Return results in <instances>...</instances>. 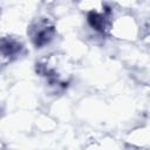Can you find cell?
Masks as SVG:
<instances>
[{
    "instance_id": "1",
    "label": "cell",
    "mask_w": 150,
    "mask_h": 150,
    "mask_svg": "<svg viewBox=\"0 0 150 150\" xmlns=\"http://www.w3.org/2000/svg\"><path fill=\"white\" fill-rule=\"evenodd\" d=\"M36 73L45 77L47 83L57 89H64L70 81V69L66 57L59 54H52L36 63Z\"/></svg>"
},
{
    "instance_id": "2",
    "label": "cell",
    "mask_w": 150,
    "mask_h": 150,
    "mask_svg": "<svg viewBox=\"0 0 150 150\" xmlns=\"http://www.w3.org/2000/svg\"><path fill=\"white\" fill-rule=\"evenodd\" d=\"M27 33L33 46L35 48H42L55 38L56 28L48 18H38L29 25Z\"/></svg>"
},
{
    "instance_id": "3",
    "label": "cell",
    "mask_w": 150,
    "mask_h": 150,
    "mask_svg": "<svg viewBox=\"0 0 150 150\" xmlns=\"http://www.w3.org/2000/svg\"><path fill=\"white\" fill-rule=\"evenodd\" d=\"M23 45L14 36H4L0 39V67L15 61L22 53Z\"/></svg>"
},
{
    "instance_id": "4",
    "label": "cell",
    "mask_w": 150,
    "mask_h": 150,
    "mask_svg": "<svg viewBox=\"0 0 150 150\" xmlns=\"http://www.w3.org/2000/svg\"><path fill=\"white\" fill-rule=\"evenodd\" d=\"M88 25L101 34H107L110 28V9L104 8L102 12L90 11L87 14Z\"/></svg>"
}]
</instances>
